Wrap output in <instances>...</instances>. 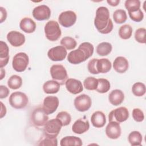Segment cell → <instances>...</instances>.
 Returning <instances> with one entry per match:
<instances>
[{
  "instance_id": "6da1fadb",
  "label": "cell",
  "mask_w": 146,
  "mask_h": 146,
  "mask_svg": "<svg viewBox=\"0 0 146 146\" xmlns=\"http://www.w3.org/2000/svg\"><path fill=\"white\" fill-rule=\"evenodd\" d=\"M94 25L98 31L103 34L111 32L113 29V23L110 18V11L107 7H99L96 11Z\"/></svg>"
},
{
  "instance_id": "7a4b0ae2",
  "label": "cell",
  "mask_w": 146,
  "mask_h": 146,
  "mask_svg": "<svg viewBox=\"0 0 146 146\" xmlns=\"http://www.w3.org/2000/svg\"><path fill=\"white\" fill-rule=\"evenodd\" d=\"M46 38L52 42L57 40L61 36L62 31L58 23L55 21H50L44 26Z\"/></svg>"
},
{
  "instance_id": "3957f363",
  "label": "cell",
  "mask_w": 146,
  "mask_h": 146,
  "mask_svg": "<svg viewBox=\"0 0 146 146\" xmlns=\"http://www.w3.org/2000/svg\"><path fill=\"white\" fill-rule=\"evenodd\" d=\"M62 127L60 121L55 118L48 121L43 127L44 135L51 137H56Z\"/></svg>"
},
{
  "instance_id": "277c9868",
  "label": "cell",
  "mask_w": 146,
  "mask_h": 146,
  "mask_svg": "<svg viewBox=\"0 0 146 146\" xmlns=\"http://www.w3.org/2000/svg\"><path fill=\"white\" fill-rule=\"evenodd\" d=\"M9 102L12 107L15 109H22L27 105L29 99L23 92H14L10 95Z\"/></svg>"
},
{
  "instance_id": "5b68a950",
  "label": "cell",
  "mask_w": 146,
  "mask_h": 146,
  "mask_svg": "<svg viewBox=\"0 0 146 146\" xmlns=\"http://www.w3.org/2000/svg\"><path fill=\"white\" fill-rule=\"evenodd\" d=\"M48 115L44 112L42 107H38L34 110L31 115V121L36 128H40L44 126L48 121Z\"/></svg>"
},
{
  "instance_id": "8992f818",
  "label": "cell",
  "mask_w": 146,
  "mask_h": 146,
  "mask_svg": "<svg viewBox=\"0 0 146 146\" xmlns=\"http://www.w3.org/2000/svg\"><path fill=\"white\" fill-rule=\"evenodd\" d=\"M50 74L52 79L63 85L68 78L67 71L62 64H54L50 68Z\"/></svg>"
},
{
  "instance_id": "52a82bcc",
  "label": "cell",
  "mask_w": 146,
  "mask_h": 146,
  "mask_svg": "<svg viewBox=\"0 0 146 146\" xmlns=\"http://www.w3.org/2000/svg\"><path fill=\"white\" fill-rule=\"evenodd\" d=\"M29 63V56L25 52H18L15 54L13 59L12 66L17 72L24 71L27 67Z\"/></svg>"
},
{
  "instance_id": "ba28073f",
  "label": "cell",
  "mask_w": 146,
  "mask_h": 146,
  "mask_svg": "<svg viewBox=\"0 0 146 146\" xmlns=\"http://www.w3.org/2000/svg\"><path fill=\"white\" fill-rule=\"evenodd\" d=\"M129 117V112L125 107H120L111 111L108 115L109 121L122 123L126 121Z\"/></svg>"
},
{
  "instance_id": "9c48e42d",
  "label": "cell",
  "mask_w": 146,
  "mask_h": 146,
  "mask_svg": "<svg viewBox=\"0 0 146 146\" xmlns=\"http://www.w3.org/2000/svg\"><path fill=\"white\" fill-rule=\"evenodd\" d=\"M75 108L80 112L88 111L92 105L91 98L86 94H82L75 98L74 102Z\"/></svg>"
},
{
  "instance_id": "30bf717a",
  "label": "cell",
  "mask_w": 146,
  "mask_h": 146,
  "mask_svg": "<svg viewBox=\"0 0 146 146\" xmlns=\"http://www.w3.org/2000/svg\"><path fill=\"white\" fill-rule=\"evenodd\" d=\"M76 14L71 10L61 13L59 16V23L64 27H70L73 26L76 21Z\"/></svg>"
},
{
  "instance_id": "8fae6325",
  "label": "cell",
  "mask_w": 146,
  "mask_h": 146,
  "mask_svg": "<svg viewBox=\"0 0 146 146\" xmlns=\"http://www.w3.org/2000/svg\"><path fill=\"white\" fill-rule=\"evenodd\" d=\"M59 99L55 96H48L43 100V109L47 115L53 113L59 106Z\"/></svg>"
},
{
  "instance_id": "7c38bea8",
  "label": "cell",
  "mask_w": 146,
  "mask_h": 146,
  "mask_svg": "<svg viewBox=\"0 0 146 146\" xmlns=\"http://www.w3.org/2000/svg\"><path fill=\"white\" fill-rule=\"evenodd\" d=\"M67 54L66 49L62 46H58L50 48L47 52L48 58L52 61H62Z\"/></svg>"
},
{
  "instance_id": "4fadbf2b",
  "label": "cell",
  "mask_w": 146,
  "mask_h": 146,
  "mask_svg": "<svg viewBox=\"0 0 146 146\" xmlns=\"http://www.w3.org/2000/svg\"><path fill=\"white\" fill-rule=\"evenodd\" d=\"M33 17L38 21L47 20L51 16V10L48 6L42 5L35 7L32 12Z\"/></svg>"
},
{
  "instance_id": "5bb4252c",
  "label": "cell",
  "mask_w": 146,
  "mask_h": 146,
  "mask_svg": "<svg viewBox=\"0 0 146 146\" xmlns=\"http://www.w3.org/2000/svg\"><path fill=\"white\" fill-rule=\"evenodd\" d=\"M121 133L120 123L116 121H109L106 128V134L111 139H118Z\"/></svg>"
},
{
  "instance_id": "9a60e30c",
  "label": "cell",
  "mask_w": 146,
  "mask_h": 146,
  "mask_svg": "<svg viewBox=\"0 0 146 146\" xmlns=\"http://www.w3.org/2000/svg\"><path fill=\"white\" fill-rule=\"evenodd\" d=\"M7 39L10 44L14 47H19L25 42V36L17 31H10L7 34Z\"/></svg>"
},
{
  "instance_id": "2e32d148",
  "label": "cell",
  "mask_w": 146,
  "mask_h": 146,
  "mask_svg": "<svg viewBox=\"0 0 146 146\" xmlns=\"http://www.w3.org/2000/svg\"><path fill=\"white\" fill-rule=\"evenodd\" d=\"M87 59V58L85 53L79 48L71 51L67 56V60L73 64H79Z\"/></svg>"
},
{
  "instance_id": "e0dca14e",
  "label": "cell",
  "mask_w": 146,
  "mask_h": 146,
  "mask_svg": "<svg viewBox=\"0 0 146 146\" xmlns=\"http://www.w3.org/2000/svg\"><path fill=\"white\" fill-rule=\"evenodd\" d=\"M67 90L74 95L80 93L83 90V87L82 82L76 79L69 78L65 82Z\"/></svg>"
},
{
  "instance_id": "ac0fdd59",
  "label": "cell",
  "mask_w": 146,
  "mask_h": 146,
  "mask_svg": "<svg viewBox=\"0 0 146 146\" xmlns=\"http://www.w3.org/2000/svg\"><path fill=\"white\" fill-rule=\"evenodd\" d=\"M90 128V123L87 119L80 118L76 120L72 126L73 132L76 134H82L87 132Z\"/></svg>"
},
{
  "instance_id": "d6986e66",
  "label": "cell",
  "mask_w": 146,
  "mask_h": 146,
  "mask_svg": "<svg viewBox=\"0 0 146 146\" xmlns=\"http://www.w3.org/2000/svg\"><path fill=\"white\" fill-rule=\"evenodd\" d=\"M129 63L128 60L123 56H117L113 63L114 70L118 73H124L128 70Z\"/></svg>"
},
{
  "instance_id": "ffe728a7",
  "label": "cell",
  "mask_w": 146,
  "mask_h": 146,
  "mask_svg": "<svg viewBox=\"0 0 146 146\" xmlns=\"http://www.w3.org/2000/svg\"><path fill=\"white\" fill-rule=\"evenodd\" d=\"M124 99V94L123 92L118 89L112 90L108 95L110 103L113 106H117L123 103Z\"/></svg>"
},
{
  "instance_id": "44dd1931",
  "label": "cell",
  "mask_w": 146,
  "mask_h": 146,
  "mask_svg": "<svg viewBox=\"0 0 146 146\" xmlns=\"http://www.w3.org/2000/svg\"><path fill=\"white\" fill-rule=\"evenodd\" d=\"M91 121L92 125L96 128L104 127L106 123L105 114L100 111L94 112L91 117Z\"/></svg>"
},
{
  "instance_id": "7402d4cb",
  "label": "cell",
  "mask_w": 146,
  "mask_h": 146,
  "mask_svg": "<svg viewBox=\"0 0 146 146\" xmlns=\"http://www.w3.org/2000/svg\"><path fill=\"white\" fill-rule=\"evenodd\" d=\"M20 29L26 33H32L36 29L35 22L30 18H23L19 23Z\"/></svg>"
},
{
  "instance_id": "603a6c76",
  "label": "cell",
  "mask_w": 146,
  "mask_h": 146,
  "mask_svg": "<svg viewBox=\"0 0 146 146\" xmlns=\"http://www.w3.org/2000/svg\"><path fill=\"white\" fill-rule=\"evenodd\" d=\"M9 60V48L3 41L0 42V68L7 65Z\"/></svg>"
},
{
  "instance_id": "cb8c5ba5",
  "label": "cell",
  "mask_w": 146,
  "mask_h": 146,
  "mask_svg": "<svg viewBox=\"0 0 146 146\" xmlns=\"http://www.w3.org/2000/svg\"><path fill=\"white\" fill-rule=\"evenodd\" d=\"M43 90L47 94H56L60 90V84L54 80H48L43 84Z\"/></svg>"
},
{
  "instance_id": "d4e9b609",
  "label": "cell",
  "mask_w": 146,
  "mask_h": 146,
  "mask_svg": "<svg viewBox=\"0 0 146 146\" xmlns=\"http://www.w3.org/2000/svg\"><path fill=\"white\" fill-rule=\"evenodd\" d=\"M61 146H81L83 145L82 140L76 136H68L62 138L60 142Z\"/></svg>"
},
{
  "instance_id": "484cf974",
  "label": "cell",
  "mask_w": 146,
  "mask_h": 146,
  "mask_svg": "<svg viewBox=\"0 0 146 146\" xmlns=\"http://www.w3.org/2000/svg\"><path fill=\"white\" fill-rule=\"evenodd\" d=\"M96 67L99 74H105L107 73L111 70L112 67V64L111 62L107 58L98 59Z\"/></svg>"
},
{
  "instance_id": "4316f807",
  "label": "cell",
  "mask_w": 146,
  "mask_h": 146,
  "mask_svg": "<svg viewBox=\"0 0 146 146\" xmlns=\"http://www.w3.org/2000/svg\"><path fill=\"white\" fill-rule=\"evenodd\" d=\"M112 44L108 42H104L99 43L96 47V52L100 56H107L112 51Z\"/></svg>"
},
{
  "instance_id": "83f0119b",
  "label": "cell",
  "mask_w": 146,
  "mask_h": 146,
  "mask_svg": "<svg viewBox=\"0 0 146 146\" xmlns=\"http://www.w3.org/2000/svg\"><path fill=\"white\" fill-rule=\"evenodd\" d=\"M142 135L139 131H134L131 132L128 137V140L130 144L132 146L141 145L142 141Z\"/></svg>"
},
{
  "instance_id": "f1b7e54d",
  "label": "cell",
  "mask_w": 146,
  "mask_h": 146,
  "mask_svg": "<svg viewBox=\"0 0 146 146\" xmlns=\"http://www.w3.org/2000/svg\"><path fill=\"white\" fill-rule=\"evenodd\" d=\"M22 84V79L20 76L13 75L11 76L7 81V85L12 90L19 88Z\"/></svg>"
},
{
  "instance_id": "f546056e",
  "label": "cell",
  "mask_w": 146,
  "mask_h": 146,
  "mask_svg": "<svg viewBox=\"0 0 146 146\" xmlns=\"http://www.w3.org/2000/svg\"><path fill=\"white\" fill-rule=\"evenodd\" d=\"M98 84L96 89V91L98 92L104 94L110 90L111 85L110 82L107 79L104 78H99L98 79Z\"/></svg>"
},
{
  "instance_id": "4dcf8cb0",
  "label": "cell",
  "mask_w": 146,
  "mask_h": 146,
  "mask_svg": "<svg viewBox=\"0 0 146 146\" xmlns=\"http://www.w3.org/2000/svg\"><path fill=\"white\" fill-rule=\"evenodd\" d=\"M113 19L115 23L122 24L124 23L127 19V15L125 11L123 9H118L113 13Z\"/></svg>"
},
{
  "instance_id": "1f68e13d",
  "label": "cell",
  "mask_w": 146,
  "mask_h": 146,
  "mask_svg": "<svg viewBox=\"0 0 146 146\" xmlns=\"http://www.w3.org/2000/svg\"><path fill=\"white\" fill-rule=\"evenodd\" d=\"M132 28L129 25H124L119 30V35L123 39H128L131 38L132 34Z\"/></svg>"
},
{
  "instance_id": "d6a6232c",
  "label": "cell",
  "mask_w": 146,
  "mask_h": 146,
  "mask_svg": "<svg viewBox=\"0 0 146 146\" xmlns=\"http://www.w3.org/2000/svg\"><path fill=\"white\" fill-rule=\"evenodd\" d=\"M145 86L141 82L135 83L132 87V92L136 96H142L145 94Z\"/></svg>"
},
{
  "instance_id": "836d02e7",
  "label": "cell",
  "mask_w": 146,
  "mask_h": 146,
  "mask_svg": "<svg viewBox=\"0 0 146 146\" xmlns=\"http://www.w3.org/2000/svg\"><path fill=\"white\" fill-rule=\"evenodd\" d=\"M60 44L62 46L67 50H73L76 47L77 45V43L75 39L70 36L63 37L60 40Z\"/></svg>"
},
{
  "instance_id": "e575fe53",
  "label": "cell",
  "mask_w": 146,
  "mask_h": 146,
  "mask_svg": "<svg viewBox=\"0 0 146 146\" xmlns=\"http://www.w3.org/2000/svg\"><path fill=\"white\" fill-rule=\"evenodd\" d=\"M98 84V79L94 77L89 76L86 78L83 81V86L87 90H96Z\"/></svg>"
},
{
  "instance_id": "d590c367",
  "label": "cell",
  "mask_w": 146,
  "mask_h": 146,
  "mask_svg": "<svg viewBox=\"0 0 146 146\" xmlns=\"http://www.w3.org/2000/svg\"><path fill=\"white\" fill-rule=\"evenodd\" d=\"M38 145L41 146H57L58 140L56 137H51L44 135L43 137L41 138L40 140L39 141Z\"/></svg>"
},
{
  "instance_id": "8d00e7d4",
  "label": "cell",
  "mask_w": 146,
  "mask_h": 146,
  "mask_svg": "<svg viewBox=\"0 0 146 146\" xmlns=\"http://www.w3.org/2000/svg\"><path fill=\"white\" fill-rule=\"evenodd\" d=\"M56 118L59 119L60 122L62 123V126H66L68 125L71 121V116L69 113L66 111H61L59 112Z\"/></svg>"
},
{
  "instance_id": "74e56055",
  "label": "cell",
  "mask_w": 146,
  "mask_h": 146,
  "mask_svg": "<svg viewBox=\"0 0 146 146\" xmlns=\"http://www.w3.org/2000/svg\"><path fill=\"white\" fill-rule=\"evenodd\" d=\"M78 48L82 50L85 53L87 59L91 57L94 53V46L91 43L89 42H83L81 43L79 45Z\"/></svg>"
},
{
  "instance_id": "f35d334b",
  "label": "cell",
  "mask_w": 146,
  "mask_h": 146,
  "mask_svg": "<svg viewBox=\"0 0 146 146\" xmlns=\"http://www.w3.org/2000/svg\"><path fill=\"white\" fill-rule=\"evenodd\" d=\"M128 14L131 19L136 22H140L144 18V14L140 9L128 11Z\"/></svg>"
},
{
  "instance_id": "ab89813d",
  "label": "cell",
  "mask_w": 146,
  "mask_h": 146,
  "mask_svg": "<svg viewBox=\"0 0 146 146\" xmlns=\"http://www.w3.org/2000/svg\"><path fill=\"white\" fill-rule=\"evenodd\" d=\"M124 5L128 11H131L139 9L141 3L139 0H126Z\"/></svg>"
},
{
  "instance_id": "60d3db41",
  "label": "cell",
  "mask_w": 146,
  "mask_h": 146,
  "mask_svg": "<svg viewBox=\"0 0 146 146\" xmlns=\"http://www.w3.org/2000/svg\"><path fill=\"white\" fill-rule=\"evenodd\" d=\"M145 28H139L137 29L135 33V40L140 43H145Z\"/></svg>"
},
{
  "instance_id": "b9f144b4",
  "label": "cell",
  "mask_w": 146,
  "mask_h": 146,
  "mask_svg": "<svg viewBox=\"0 0 146 146\" xmlns=\"http://www.w3.org/2000/svg\"><path fill=\"white\" fill-rule=\"evenodd\" d=\"M133 119L136 122H141L144 119V115L141 110L140 108H134L132 110Z\"/></svg>"
},
{
  "instance_id": "7bdbcfd3",
  "label": "cell",
  "mask_w": 146,
  "mask_h": 146,
  "mask_svg": "<svg viewBox=\"0 0 146 146\" xmlns=\"http://www.w3.org/2000/svg\"><path fill=\"white\" fill-rule=\"evenodd\" d=\"M98 59L93 58L91 60H90L87 65V68L88 71L92 74H98L99 72L97 70L96 67V63H97Z\"/></svg>"
},
{
  "instance_id": "ee69618b",
  "label": "cell",
  "mask_w": 146,
  "mask_h": 146,
  "mask_svg": "<svg viewBox=\"0 0 146 146\" xmlns=\"http://www.w3.org/2000/svg\"><path fill=\"white\" fill-rule=\"evenodd\" d=\"M10 92L8 88L3 85L0 86V98L3 99L7 97Z\"/></svg>"
},
{
  "instance_id": "f6af8a7d",
  "label": "cell",
  "mask_w": 146,
  "mask_h": 146,
  "mask_svg": "<svg viewBox=\"0 0 146 146\" xmlns=\"http://www.w3.org/2000/svg\"><path fill=\"white\" fill-rule=\"evenodd\" d=\"M1 11V23L5 21L7 18V11L5 8L3 7H0Z\"/></svg>"
},
{
  "instance_id": "bcb514c9",
  "label": "cell",
  "mask_w": 146,
  "mask_h": 146,
  "mask_svg": "<svg viewBox=\"0 0 146 146\" xmlns=\"http://www.w3.org/2000/svg\"><path fill=\"white\" fill-rule=\"evenodd\" d=\"M1 118H2L3 116L6 115V108L2 102H1Z\"/></svg>"
},
{
  "instance_id": "7dc6e473",
  "label": "cell",
  "mask_w": 146,
  "mask_h": 146,
  "mask_svg": "<svg viewBox=\"0 0 146 146\" xmlns=\"http://www.w3.org/2000/svg\"><path fill=\"white\" fill-rule=\"evenodd\" d=\"M107 2L111 6H116L120 3V0H107Z\"/></svg>"
},
{
  "instance_id": "c3c4849f",
  "label": "cell",
  "mask_w": 146,
  "mask_h": 146,
  "mask_svg": "<svg viewBox=\"0 0 146 146\" xmlns=\"http://www.w3.org/2000/svg\"><path fill=\"white\" fill-rule=\"evenodd\" d=\"M0 76H1V78H0L1 80H2L5 76V70L3 68H1Z\"/></svg>"
}]
</instances>
